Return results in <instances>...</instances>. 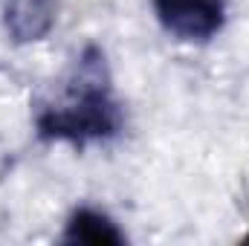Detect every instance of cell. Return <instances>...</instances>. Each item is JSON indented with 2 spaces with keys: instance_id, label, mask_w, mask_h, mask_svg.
Listing matches in <instances>:
<instances>
[{
  "instance_id": "3957f363",
  "label": "cell",
  "mask_w": 249,
  "mask_h": 246,
  "mask_svg": "<svg viewBox=\"0 0 249 246\" xmlns=\"http://www.w3.org/2000/svg\"><path fill=\"white\" fill-rule=\"evenodd\" d=\"M67 244H87V246H119L124 244V232L99 209H75L64 229Z\"/></svg>"
},
{
  "instance_id": "277c9868",
  "label": "cell",
  "mask_w": 249,
  "mask_h": 246,
  "mask_svg": "<svg viewBox=\"0 0 249 246\" xmlns=\"http://www.w3.org/2000/svg\"><path fill=\"white\" fill-rule=\"evenodd\" d=\"M6 20L12 26L15 35L20 38H41L50 23H53V9L50 3L44 0H15L9 9H6Z\"/></svg>"
},
{
  "instance_id": "6da1fadb",
  "label": "cell",
  "mask_w": 249,
  "mask_h": 246,
  "mask_svg": "<svg viewBox=\"0 0 249 246\" xmlns=\"http://www.w3.org/2000/svg\"><path fill=\"white\" fill-rule=\"evenodd\" d=\"M124 116L113 96L105 55L99 50H87L70 78V87L58 105H50L38 113L35 127L41 139L87 145L110 139L122 130Z\"/></svg>"
},
{
  "instance_id": "7a4b0ae2",
  "label": "cell",
  "mask_w": 249,
  "mask_h": 246,
  "mask_svg": "<svg viewBox=\"0 0 249 246\" xmlns=\"http://www.w3.org/2000/svg\"><path fill=\"white\" fill-rule=\"evenodd\" d=\"M162 29L180 41L203 44L226 23V0H151Z\"/></svg>"
}]
</instances>
